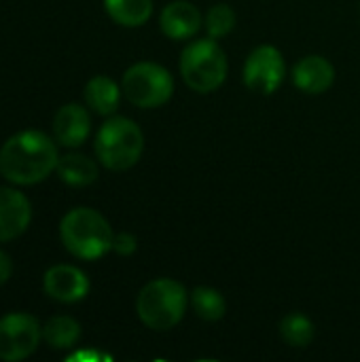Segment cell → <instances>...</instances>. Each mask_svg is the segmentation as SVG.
<instances>
[{"instance_id":"obj_1","label":"cell","mask_w":360,"mask_h":362,"mask_svg":"<svg viewBox=\"0 0 360 362\" xmlns=\"http://www.w3.org/2000/svg\"><path fill=\"white\" fill-rule=\"evenodd\" d=\"M55 142L36 129L11 136L0 148V174L15 185H36L57 168Z\"/></svg>"},{"instance_id":"obj_2","label":"cell","mask_w":360,"mask_h":362,"mask_svg":"<svg viewBox=\"0 0 360 362\" xmlns=\"http://www.w3.org/2000/svg\"><path fill=\"white\" fill-rule=\"evenodd\" d=\"M59 238L64 248L83 261L102 259L112 250V227L110 223L93 208H74L70 210L59 225Z\"/></svg>"},{"instance_id":"obj_3","label":"cell","mask_w":360,"mask_h":362,"mask_svg":"<svg viewBox=\"0 0 360 362\" xmlns=\"http://www.w3.org/2000/svg\"><path fill=\"white\" fill-rule=\"evenodd\" d=\"M187 288L172 278H157L142 286L136 299V314L140 322L157 333L174 329L187 314Z\"/></svg>"},{"instance_id":"obj_4","label":"cell","mask_w":360,"mask_h":362,"mask_svg":"<svg viewBox=\"0 0 360 362\" xmlns=\"http://www.w3.org/2000/svg\"><path fill=\"white\" fill-rule=\"evenodd\" d=\"M229 72L227 53L216 38H199L189 42L180 53V76L185 85L195 93H212L225 81Z\"/></svg>"},{"instance_id":"obj_5","label":"cell","mask_w":360,"mask_h":362,"mask_svg":"<svg viewBox=\"0 0 360 362\" xmlns=\"http://www.w3.org/2000/svg\"><path fill=\"white\" fill-rule=\"evenodd\" d=\"M144 151L142 129L127 117H110L98 129L95 155L106 170L125 172L134 168Z\"/></svg>"},{"instance_id":"obj_6","label":"cell","mask_w":360,"mask_h":362,"mask_svg":"<svg viewBox=\"0 0 360 362\" xmlns=\"http://www.w3.org/2000/svg\"><path fill=\"white\" fill-rule=\"evenodd\" d=\"M121 91L138 108H159L174 95V76L161 64L138 62L125 70Z\"/></svg>"},{"instance_id":"obj_7","label":"cell","mask_w":360,"mask_h":362,"mask_svg":"<svg viewBox=\"0 0 360 362\" xmlns=\"http://www.w3.org/2000/svg\"><path fill=\"white\" fill-rule=\"evenodd\" d=\"M244 85L261 95L276 93L286 78V62L278 47L259 45L244 62Z\"/></svg>"},{"instance_id":"obj_8","label":"cell","mask_w":360,"mask_h":362,"mask_svg":"<svg viewBox=\"0 0 360 362\" xmlns=\"http://www.w3.org/2000/svg\"><path fill=\"white\" fill-rule=\"evenodd\" d=\"M42 337L36 318L28 314H8L0 318V361L17 362L28 358Z\"/></svg>"},{"instance_id":"obj_9","label":"cell","mask_w":360,"mask_h":362,"mask_svg":"<svg viewBox=\"0 0 360 362\" xmlns=\"http://www.w3.org/2000/svg\"><path fill=\"white\" fill-rule=\"evenodd\" d=\"M204 25L202 11L189 0H172L161 8L159 28L170 40H189Z\"/></svg>"},{"instance_id":"obj_10","label":"cell","mask_w":360,"mask_h":362,"mask_svg":"<svg viewBox=\"0 0 360 362\" xmlns=\"http://www.w3.org/2000/svg\"><path fill=\"white\" fill-rule=\"evenodd\" d=\"M45 293L59 303H76L89 293V278L72 265H55L45 274Z\"/></svg>"},{"instance_id":"obj_11","label":"cell","mask_w":360,"mask_h":362,"mask_svg":"<svg viewBox=\"0 0 360 362\" xmlns=\"http://www.w3.org/2000/svg\"><path fill=\"white\" fill-rule=\"evenodd\" d=\"M293 83L308 95H320L335 83V68L323 55H306L293 66Z\"/></svg>"},{"instance_id":"obj_12","label":"cell","mask_w":360,"mask_h":362,"mask_svg":"<svg viewBox=\"0 0 360 362\" xmlns=\"http://www.w3.org/2000/svg\"><path fill=\"white\" fill-rule=\"evenodd\" d=\"M32 218V206L21 191L0 187V242L21 235Z\"/></svg>"},{"instance_id":"obj_13","label":"cell","mask_w":360,"mask_h":362,"mask_svg":"<svg viewBox=\"0 0 360 362\" xmlns=\"http://www.w3.org/2000/svg\"><path fill=\"white\" fill-rule=\"evenodd\" d=\"M91 132V117L81 104H66L55 112L53 136L55 142L68 148L81 146Z\"/></svg>"},{"instance_id":"obj_14","label":"cell","mask_w":360,"mask_h":362,"mask_svg":"<svg viewBox=\"0 0 360 362\" xmlns=\"http://www.w3.org/2000/svg\"><path fill=\"white\" fill-rule=\"evenodd\" d=\"M121 87L106 74H95L85 85V102L87 106L102 117H110L119 108L121 100Z\"/></svg>"},{"instance_id":"obj_15","label":"cell","mask_w":360,"mask_h":362,"mask_svg":"<svg viewBox=\"0 0 360 362\" xmlns=\"http://www.w3.org/2000/svg\"><path fill=\"white\" fill-rule=\"evenodd\" d=\"M57 176L70 187H87L98 180V163L81 153H68L57 161Z\"/></svg>"},{"instance_id":"obj_16","label":"cell","mask_w":360,"mask_h":362,"mask_svg":"<svg viewBox=\"0 0 360 362\" xmlns=\"http://www.w3.org/2000/svg\"><path fill=\"white\" fill-rule=\"evenodd\" d=\"M108 17L123 28H140L153 15V0H104Z\"/></svg>"},{"instance_id":"obj_17","label":"cell","mask_w":360,"mask_h":362,"mask_svg":"<svg viewBox=\"0 0 360 362\" xmlns=\"http://www.w3.org/2000/svg\"><path fill=\"white\" fill-rule=\"evenodd\" d=\"M195 316L204 322H219L227 314V301L221 291L212 286H197L189 295Z\"/></svg>"},{"instance_id":"obj_18","label":"cell","mask_w":360,"mask_h":362,"mask_svg":"<svg viewBox=\"0 0 360 362\" xmlns=\"http://www.w3.org/2000/svg\"><path fill=\"white\" fill-rule=\"evenodd\" d=\"M314 322L301 312H291L280 320V337L291 348H308L314 341Z\"/></svg>"},{"instance_id":"obj_19","label":"cell","mask_w":360,"mask_h":362,"mask_svg":"<svg viewBox=\"0 0 360 362\" xmlns=\"http://www.w3.org/2000/svg\"><path fill=\"white\" fill-rule=\"evenodd\" d=\"M42 337H45V341L51 348H55V350H68V348H72L79 341L81 327L70 316H55V318H51L45 325Z\"/></svg>"},{"instance_id":"obj_20","label":"cell","mask_w":360,"mask_h":362,"mask_svg":"<svg viewBox=\"0 0 360 362\" xmlns=\"http://www.w3.org/2000/svg\"><path fill=\"white\" fill-rule=\"evenodd\" d=\"M238 15L229 4H214L208 8L204 17V28L210 38H225L233 28H236Z\"/></svg>"},{"instance_id":"obj_21","label":"cell","mask_w":360,"mask_h":362,"mask_svg":"<svg viewBox=\"0 0 360 362\" xmlns=\"http://www.w3.org/2000/svg\"><path fill=\"white\" fill-rule=\"evenodd\" d=\"M112 250L117 255H121V257H132L138 250V238L134 233H127V231L115 233V238H112Z\"/></svg>"},{"instance_id":"obj_22","label":"cell","mask_w":360,"mask_h":362,"mask_svg":"<svg viewBox=\"0 0 360 362\" xmlns=\"http://www.w3.org/2000/svg\"><path fill=\"white\" fill-rule=\"evenodd\" d=\"M11 272H13V263L8 259V255L0 250V284H4L11 278Z\"/></svg>"}]
</instances>
